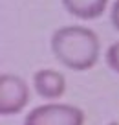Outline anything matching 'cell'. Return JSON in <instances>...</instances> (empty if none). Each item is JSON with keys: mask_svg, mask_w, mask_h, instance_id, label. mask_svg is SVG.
<instances>
[{"mask_svg": "<svg viewBox=\"0 0 119 125\" xmlns=\"http://www.w3.org/2000/svg\"><path fill=\"white\" fill-rule=\"evenodd\" d=\"M53 57L73 72H86L101 57V41L93 30L81 24L62 26L53 31L50 41Z\"/></svg>", "mask_w": 119, "mask_h": 125, "instance_id": "6da1fadb", "label": "cell"}, {"mask_svg": "<svg viewBox=\"0 0 119 125\" xmlns=\"http://www.w3.org/2000/svg\"><path fill=\"white\" fill-rule=\"evenodd\" d=\"M84 112L68 103L38 105L26 114L24 125H84Z\"/></svg>", "mask_w": 119, "mask_h": 125, "instance_id": "7a4b0ae2", "label": "cell"}, {"mask_svg": "<svg viewBox=\"0 0 119 125\" xmlns=\"http://www.w3.org/2000/svg\"><path fill=\"white\" fill-rule=\"evenodd\" d=\"M31 99L29 85L26 79L15 74L0 75V114L15 116L27 107Z\"/></svg>", "mask_w": 119, "mask_h": 125, "instance_id": "3957f363", "label": "cell"}, {"mask_svg": "<svg viewBox=\"0 0 119 125\" xmlns=\"http://www.w3.org/2000/svg\"><path fill=\"white\" fill-rule=\"evenodd\" d=\"M33 88L42 99L55 101L66 92V77L62 72L53 68H42L33 74Z\"/></svg>", "mask_w": 119, "mask_h": 125, "instance_id": "277c9868", "label": "cell"}, {"mask_svg": "<svg viewBox=\"0 0 119 125\" xmlns=\"http://www.w3.org/2000/svg\"><path fill=\"white\" fill-rule=\"evenodd\" d=\"M64 9L81 20L99 19L108 6V0H61Z\"/></svg>", "mask_w": 119, "mask_h": 125, "instance_id": "5b68a950", "label": "cell"}, {"mask_svg": "<svg viewBox=\"0 0 119 125\" xmlns=\"http://www.w3.org/2000/svg\"><path fill=\"white\" fill-rule=\"evenodd\" d=\"M104 59H106V64L110 66V70H114V72L119 74V41H115L114 44H110V48L106 50Z\"/></svg>", "mask_w": 119, "mask_h": 125, "instance_id": "8992f818", "label": "cell"}, {"mask_svg": "<svg viewBox=\"0 0 119 125\" xmlns=\"http://www.w3.org/2000/svg\"><path fill=\"white\" fill-rule=\"evenodd\" d=\"M110 20H112V26L119 31V0H115L114 6H112V11H110Z\"/></svg>", "mask_w": 119, "mask_h": 125, "instance_id": "52a82bcc", "label": "cell"}, {"mask_svg": "<svg viewBox=\"0 0 119 125\" xmlns=\"http://www.w3.org/2000/svg\"><path fill=\"white\" fill-rule=\"evenodd\" d=\"M108 125H119V123H115V121H112V123H108Z\"/></svg>", "mask_w": 119, "mask_h": 125, "instance_id": "ba28073f", "label": "cell"}]
</instances>
